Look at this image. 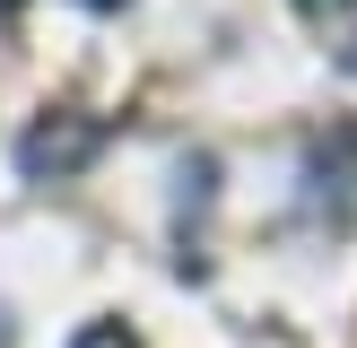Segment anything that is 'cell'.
Returning a JSON list of instances; mask_svg holds the SVG:
<instances>
[{"mask_svg":"<svg viewBox=\"0 0 357 348\" xmlns=\"http://www.w3.org/2000/svg\"><path fill=\"white\" fill-rule=\"evenodd\" d=\"M70 348H139V340H131V331H122V322H87V331H79V340H70Z\"/></svg>","mask_w":357,"mask_h":348,"instance_id":"obj_2","label":"cell"},{"mask_svg":"<svg viewBox=\"0 0 357 348\" xmlns=\"http://www.w3.org/2000/svg\"><path fill=\"white\" fill-rule=\"evenodd\" d=\"M0 348H17V340H9V313H0Z\"/></svg>","mask_w":357,"mask_h":348,"instance_id":"obj_4","label":"cell"},{"mask_svg":"<svg viewBox=\"0 0 357 348\" xmlns=\"http://www.w3.org/2000/svg\"><path fill=\"white\" fill-rule=\"evenodd\" d=\"M96 148H105V131H96V122H79V113H44L26 139H17V166L44 183V174H79Z\"/></svg>","mask_w":357,"mask_h":348,"instance_id":"obj_1","label":"cell"},{"mask_svg":"<svg viewBox=\"0 0 357 348\" xmlns=\"http://www.w3.org/2000/svg\"><path fill=\"white\" fill-rule=\"evenodd\" d=\"M0 9H9V0H0Z\"/></svg>","mask_w":357,"mask_h":348,"instance_id":"obj_7","label":"cell"},{"mask_svg":"<svg viewBox=\"0 0 357 348\" xmlns=\"http://www.w3.org/2000/svg\"><path fill=\"white\" fill-rule=\"evenodd\" d=\"M296 9H314V17H331V9H349V0H296Z\"/></svg>","mask_w":357,"mask_h":348,"instance_id":"obj_3","label":"cell"},{"mask_svg":"<svg viewBox=\"0 0 357 348\" xmlns=\"http://www.w3.org/2000/svg\"><path fill=\"white\" fill-rule=\"evenodd\" d=\"M349 70H357V44H349Z\"/></svg>","mask_w":357,"mask_h":348,"instance_id":"obj_6","label":"cell"},{"mask_svg":"<svg viewBox=\"0 0 357 348\" xmlns=\"http://www.w3.org/2000/svg\"><path fill=\"white\" fill-rule=\"evenodd\" d=\"M87 9H114V0H87Z\"/></svg>","mask_w":357,"mask_h":348,"instance_id":"obj_5","label":"cell"}]
</instances>
